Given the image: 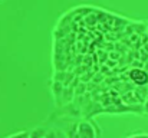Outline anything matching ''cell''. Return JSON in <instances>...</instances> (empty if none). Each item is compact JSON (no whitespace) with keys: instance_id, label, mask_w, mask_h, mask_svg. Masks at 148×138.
I'll list each match as a JSON object with an SVG mask.
<instances>
[]
</instances>
